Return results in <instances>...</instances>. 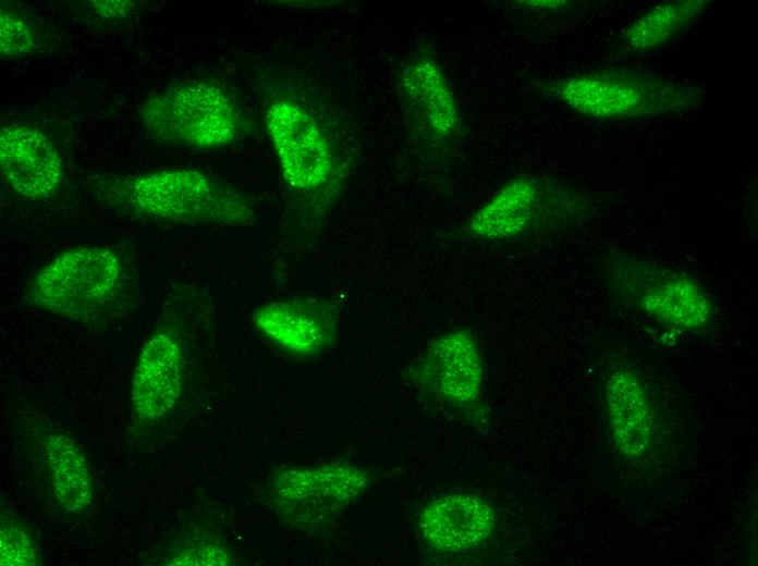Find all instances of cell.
Instances as JSON below:
<instances>
[{
	"instance_id": "ba28073f",
	"label": "cell",
	"mask_w": 758,
	"mask_h": 566,
	"mask_svg": "<svg viewBox=\"0 0 758 566\" xmlns=\"http://www.w3.org/2000/svg\"><path fill=\"white\" fill-rule=\"evenodd\" d=\"M265 126L282 175L297 190H314L332 176L334 157L314 115L302 104L279 99L269 104Z\"/></svg>"
},
{
	"instance_id": "7402d4cb",
	"label": "cell",
	"mask_w": 758,
	"mask_h": 566,
	"mask_svg": "<svg viewBox=\"0 0 758 566\" xmlns=\"http://www.w3.org/2000/svg\"><path fill=\"white\" fill-rule=\"evenodd\" d=\"M519 5L535 10H559L567 7V1H518Z\"/></svg>"
},
{
	"instance_id": "52a82bcc",
	"label": "cell",
	"mask_w": 758,
	"mask_h": 566,
	"mask_svg": "<svg viewBox=\"0 0 758 566\" xmlns=\"http://www.w3.org/2000/svg\"><path fill=\"white\" fill-rule=\"evenodd\" d=\"M369 484V475L350 465L282 469L272 477L269 493L277 510L299 527L320 526L355 500Z\"/></svg>"
},
{
	"instance_id": "8992f818",
	"label": "cell",
	"mask_w": 758,
	"mask_h": 566,
	"mask_svg": "<svg viewBox=\"0 0 758 566\" xmlns=\"http://www.w3.org/2000/svg\"><path fill=\"white\" fill-rule=\"evenodd\" d=\"M592 206L587 196L558 182L529 175L509 181L469 222V230L492 239L562 229L584 222Z\"/></svg>"
},
{
	"instance_id": "5bb4252c",
	"label": "cell",
	"mask_w": 758,
	"mask_h": 566,
	"mask_svg": "<svg viewBox=\"0 0 758 566\" xmlns=\"http://www.w3.org/2000/svg\"><path fill=\"white\" fill-rule=\"evenodd\" d=\"M399 86L404 99L431 136L445 139L456 133L459 107L436 60L426 56L411 60L402 71Z\"/></svg>"
},
{
	"instance_id": "44dd1931",
	"label": "cell",
	"mask_w": 758,
	"mask_h": 566,
	"mask_svg": "<svg viewBox=\"0 0 758 566\" xmlns=\"http://www.w3.org/2000/svg\"><path fill=\"white\" fill-rule=\"evenodd\" d=\"M137 8L133 0H93L88 1V12L103 22H119L131 17Z\"/></svg>"
},
{
	"instance_id": "4fadbf2b",
	"label": "cell",
	"mask_w": 758,
	"mask_h": 566,
	"mask_svg": "<svg viewBox=\"0 0 758 566\" xmlns=\"http://www.w3.org/2000/svg\"><path fill=\"white\" fill-rule=\"evenodd\" d=\"M426 542L443 552H462L487 540L496 525L490 505L469 493H455L427 504L419 514Z\"/></svg>"
},
{
	"instance_id": "e0dca14e",
	"label": "cell",
	"mask_w": 758,
	"mask_h": 566,
	"mask_svg": "<svg viewBox=\"0 0 758 566\" xmlns=\"http://www.w3.org/2000/svg\"><path fill=\"white\" fill-rule=\"evenodd\" d=\"M44 450L59 504L70 513H81L90 504L94 493L85 455L75 441L63 433L50 434Z\"/></svg>"
},
{
	"instance_id": "ffe728a7",
	"label": "cell",
	"mask_w": 758,
	"mask_h": 566,
	"mask_svg": "<svg viewBox=\"0 0 758 566\" xmlns=\"http://www.w3.org/2000/svg\"><path fill=\"white\" fill-rule=\"evenodd\" d=\"M230 563L229 553L213 543L193 544L169 559L170 565H227Z\"/></svg>"
},
{
	"instance_id": "2e32d148",
	"label": "cell",
	"mask_w": 758,
	"mask_h": 566,
	"mask_svg": "<svg viewBox=\"0 0 758 566\" xmlns=\"http://www.w3.org/2000/svg\"><path fill=\"white\" fill-rule=\"evenodd\" d=\"M711 3L709 0H673L656 4L624 29L623 46L633 53L662 48L693 26Z\"/></svg>"
},
{
	"instance_id": "d6986e66",
	"label": "cell",
	"mask_w": 758,
	"mask_h": 566,
	"mask_svg": "<svg viewBox=\"0 0 758 566\" xmlns=\"http://www.w3.org/2000/svg\"><path fill=\"white\" fill-rule=\"evenodd\" d=\"M37 542L21 522L2 518L0 528V564L34 566L40 564Z\"/></svg>"
},
{
	"instance_id": "6da1fadb",
	"label": "cell",
	"mask_w": 758,
	"mask_h": 566,
	"mask_svg": "<svg viewBox=\"0 0 758 566\" xmlns=\"http://www.w3.org/2000/svg\"><path fill=\"white\" fill-rule=\"evenodd\" d=\"M109 208L139 219L176 224L246 225L255 213L233 187L194 169L110 175L91 185Z\"/></svg>"
},
{
	"instance_id": "7c38bea8",
	"label": "cell",
	"mask_w": 758,
	"mask_h": 566,
	"mask_svg": "<svg viewBox=\"0 0 758 566\" xmlns=\"http://www.w3.org/2000/svg\"><path fill=\"white\" fill-rule=\"evenodd\" d=\"M603 396L618 450L631 460L647 457L653 447V418L643 378L631 368L618 367L606 380Z\"/></svg>"
},
{
	"instance_id": "7a4b0ae2",
	"label": "cell",
	"mask_w": 758,
	"mask_h": 566,
	"mask_svg": "<svg viewBox=\"0 0 758 566\" xmlns=\"http://www.w3.org/2000/svg\"><path fill=\"white\" fill-rule=\"evenodd\" d=\"M547 91L572 111L599 121H637L699 109L706 88L644 70L602 69L555 79Z\"/></svg>"
},
{
	"instance_id": "277c9868",
	"label": "cell",
	"mask_w": 758,
	"mask_h": 566,
	"mask_svg": "<svg viewBox=\"0 0 758 566\" xmlns=\"http://www.w3.org/2000/svg\"><path fill=\"white\" fill-rule=\"evenodd\" d=\"M137 116L154 139L198 150L228 147L247 131L233 96L206 81L179 82L148 95Z\"/></svg>"
},
{
	"instance_id": "30bf717a",
	"label": "cell",
	"mask_w": 758,
	"mask_h": 566,
	"mask_svg": "<svg viewBox=\"0 0 758 566\" xmlns=\"http://www.w3.org/2000/svg\"><path fill=\"white\" fill-rule=\"evenodd\" d=\"M183 384V349L178 335L159 329L144 344L134 370L131 405L146 422L164 417L178 403Z\"/></svg>"
},
{
	"instance_id": "8fae6325",
	"label": "cell",
	"mask_w": 758,
	"mask_h": 566,
	"mask_svg": "<svg viewBox=\"0 0 758 566\" xmlns=\"http://www.w3.org/2000/svg\"><path fill=\"white\" fill-rule=\"evenodd\" d=\"M420 380L450 405L467 410L478 403L482 368L470 333H449L432 343L419 367Z\"/></svg>"
},
{
	"instance_id": "ac0fdd59",
	"label": "cell",
	"mask_w": 758,
	"mask_h": 566,
	"mask_svg": "<svg viewBox=\"0 0 758 566\" xmlns=\"http://www.w3.org/2000/svg\"><path fill=\"white\" fill-rule=\"evenodd\" d=\"M44 37L38 26L20 9L2 2L0 7V56L14 60L36 53Z\"/></svg>"
},
{
	"instance_id": "3957f363",
	"label": "cell",
	"mask_w": 758,
	"mask_h": 566,
	"mask_svg": "<svg viewBox=\"0 0 758 566\" xmlns=\"http://www.w3.org/2000/svg\"><path fill=\"white\" fill-rule=\"evenodd\" d=\"M601 276L614 299L665 327L698 332L716 318L717 307L709 292L682 270L611 251L602 258Z\"/></svg>"
},
{
	"instance_id": "9a60e30c",
	"label": "cell",
	"mask_w": 758,
	"mask_h": 566,
	"mask_svg": "<svg viewBox=\"0 0 758 566\" xmlns=\"http://www.w3.org/2000/svg\"><path fill=\"white\" fill-rule=\"evenodd\" d=\"M254 322L288 352L311 355L329 344L333 327L322 309L299 302H274L259 308Z\"/></svg>"
},
{
	"instance_id": "5b68a950",
	"label": "cell",
	"mask_w": 758,
	"mask_h": 566,
	"mask_svg": "<svg viewBox=\"0 0 758 566\" xmlns=\"http://www.w3.org/2000/svg\"><path fill=\"white\" fill-rule=\"evenodd\" d=\"M125 284V267L115 250L80 246L57 255L34 275L26 300L44 311L87 321L110 309Z\"/></svg>"
},
{
	"instance_id": "9c48e42d",
	"label": "cell",
	"mask_w": 758,
	"mask_h": 566,
	"mask_svg": "<svg viewBox=\"0 0 758 566\" xmlns=\"http://www.w3.org/2000/svg\"><path fill=\"white\" fill-rule=\"evenodd\" d=\"M0 169L11 190L32 200L53 196L65 175L64 160L54 143L41 130L24 123L1 127Z\"/></svg>"
}]
</instances>
